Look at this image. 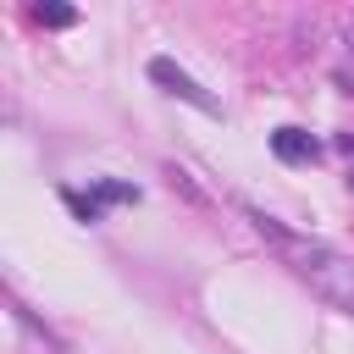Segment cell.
Returning <instances> with one entry per match:
<instances>
[{"label": "cell", "mask_w": 354, "mask_h": 354, "mask_svg": "<svg viewBox=\"0 0 354 354\" xmlns=\"http://www.w3.org/2000/svg\"><path fill=\"white\" fill-rule=\"evenodd\" d=\"M249 221H254L260 238H271V243L282 249V260L293 266L299 282H310L332 310H348V315H354V260H348L343 249L315 243V238H299V232H288V227H282L277 216H266V210H249Z\"/></svg>", "instance_id": "1"}, {"label": "cell", "mask_w": 354, "mask_h": 354, "mask_svg": "<svg viewBox=\"0 0 354 354\" xmlns=\"http://www.w3.org/2000/svg\"><path fill=\"white\" fill-rule=\"evenodd\" d=\"M149 77H155L171 100H183V105H194V111H205V116H221V100H216V94H205V88H199V83L171 61V55H155V61H149Z\"/></svg>", "instance_id": "2"}, {"label": "cell", "mask_w": 354, "mask_h": 354, "mask_svg": "<svg viewBox=\"0 0 354 354\" xmlns=\"http://www.w3.org/2000/svg\"><path fill=\"white\" fill-rule=\"evenodd\" d=\"M271 155L288 160V166H310V160L321 155V144H315V133H304V127H277V133H271Z\"/></svg>", "instance_id": "3"}, {"label": "cell", "mask_w": 354, "mask_h": 354, "mask_svg": "<svg viewBox=\"0 0 354 354\" xmlns=\"http://www.w3.org/2000/svg\"><path fill=\"white\" fill-rule=\"evenodd\" d=\"M94 199L100 205H138V188L133 183H116V177H100L94 183Z\"/></svg>", "instance_id": "4"}, {"label": "cell", "mask_w": 354, "mask_h": 354, "mask_svg": "<svg viewBox=\"0 0 354 354\" xmlns=\"http://www.w3.org/2000/svg\"><path fill=\"white\" fill-rule=\"evenodd\" d=\"M61 199L72 205V216H77V221H100V216H105V205H100L94 194H77V188H61Z\"/></svg>", "instance_id": "5"}, {"label": "cell", "mask_w": 354, "mask_h": 354, "mask_svg": "<svg viewBox=\"0 0 354 354\" xmlns=\"http://www.w3.org/2000/svg\"><path fill=\"white\" fill-rule=\"evenodd\" d=\"M33 17H39L44 28H72V22H77L72 6H33Z\"/></svg>", "instance_id": "6"}]
</instances>
